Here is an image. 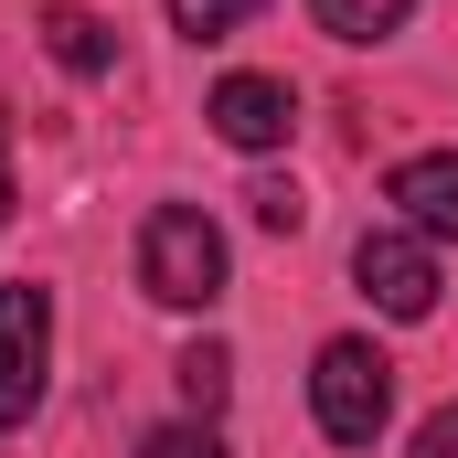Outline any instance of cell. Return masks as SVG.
Returning <instances> with one entry per match:
<instances>
[{
  "label": "cell",
  "instance_id": "6da1fadb",
  "mask_svg": "<svg viewBox=\"0 0 458 458\" xmlns=\"http://www.w3.org/2000/svg\"><path fill=\"white\" fill-rule=\"evenodd\" d=\"M139 288L160 310H214L225 299V225L192 214V203H160L139 225Z\"/></svg>",
  "mask_w": 458,
  "mask_h": 458
},
{
  "label": "cell",
  "instance_id": "7a4b0ae2",
  "mask_svg": "<svg viewBox=\"0 0 458 458\" xmlns=\"http://www.w3.org/2000/svg\"><path fill=\"white\" fill-rule=\"evenodd\" d=\"M310 416H320V437L331 448H373L384 437V416H394V362L373 342H320V362H310Z\"/></svg>",
  "mask_w": 458,
  "mask_h": 458
},
{
  "label": "cell",
  "instance_id": "3957f363",
  "mask_svg": "<svg viewBox=\"0 0 458 458\" xmlns=\"http://www.w3.org/2000/svg\"><path fill=\"white\" fill-rule=\"evenodd\" d=\"M54 373V299L32 277H0V427H32Z\"/></svg>",
  "mask_w": 458,
  "mask_h": 458
},
{
  "label": "cell",
  "instance_id": "277c9868",
  "mask_svg": "<svg viewBox=\"0 0 458 458\" xmlns=\"http://www.w3.org/2000/svg\"><path fill=\"white\" fill-rule=\"evenodd\" d=\"M352 288H362L384 320H427V310H437V245L405 234V225H373L352 245Z\"/></svg>",
  "mask_w": 458,
  "mask_h": 458
},
{
  "label": "cell",
  "instance_id": "5b68a950",
  "mask_svg": "<svg viewBox=\"0 0 458 458\" xmlns=\"http://www.w3.org/2000/svg\"><path fill=\"white\" fill-rule=\"evenodd\" d=\"M203 117H214V139H225V149L267 160V149H288V128H299V86H288V75H225Z\"/></svg>",
  "mask_w": 458,
  "mask_h": 458
},
{
  "label": "cell",
  "instance_id": "8992f818",
  "mask_svg": "<svg viewBox=\"0 0 458 458\" xmlns=\"http://www.w3.org/2000/svg\"><path fill=\"white\" fill-rule=\"evenodd\" d=\"M384 203L405 214V234L458 245V149H416V160H394V171H384Z\"/></svg>",
  "mask_w": 458,
  "mask_h": 458
},
{
  "label": "cell",
  "instance_id": "52a82bcc",
  "mask_svg": "<svg viewBox=\"0 0 458 458\" xmlns=\"http://www.w3.org/2000/svg\"><path fill=\"white\" fill-rule=\"evenodd\" d=\"M43 43H54V64H64V75H107V64H117V32L97 21V11H75V0H54V11H43Z\"/></svg>",
  "mask_w": 458,
  "mask_h": 458
},
{
  "label": "cell",
  "instance_id": "ba28073f",
  "mask_svg": "<svg viewBox=\"0 0 458 458\" xmlns=\"http://www.w3.org/2000/svg\"><path fill=\"white\" fill-rule=\"evenodd\" d=\"M405 11L416 0H310V21L331 43H384V32H405Z\"/></svg>",
  "mask_w": 458,
  "mask_h": 458
},
{
  "label": "cell",
  "instance_id": "9c48e42d",
  "mask_svg": "<svg viewBox=\"0 0 458 458\" xmlns=\"http://www.w3.org/2000/svg\"><path fill=\"white\" fill-rule=\"evenodd\" d=\"M182 394H192V416L214 427V405L234 394V352L225 342H192V352H182Z\"/></svg>",
  "mask_w": 458,
  "mask_h": 458
},
{
  "label": "cell",
  "instance_id": "30bf717a",
  "mask_svg": "<svg viewBox=\"0 0 458 458\" xmlns=\"http://www.w3.org/2000/svg\"><path fill=\"white\" fill-rule=\"evenodd\" d=\"M256 21V0H171V32H192V43H225Z\"/></svg>",
  "mask_w": 458,
  "mask_h": 458
},
{
  "label": "cell",
  "instance_id": "8fae6325",
  "mask_svg": "<svg viewBox=\"0 0 458 458\" xmlns=\"http://www.w3.org/2000/svg\"><path fill=\"white\" fill-rule=\"evenodd\" d=\"M139 458H234V448L192 416V427H149V448H139Z\"/></svg>",
  "mask_w": 458,
  "mask_h": 458
},
{
  "label": "cell",
  "instance_id": "7c38bea8",
  "mask_svg": "<svg viewBox=\"0 0 458 458\" xmlns=\"http://www.w3.org/2000/svg\"><path fill=\"white\" fill-rule=\"evenodd\" d=\"M245 203H256V225H267V234H299V225H310V203H299V182H256Z\"/></svg>",
  "mask_w": 458,
  "mask_h": 458
},
{
  "label": "cell",
  "instance_id": "4fadbf2b",
  "mask_svg": "<svg viewBox=\"0 0 458 458\" xmlns=\"http://www.w3.org/2000/svg\"><path fill=\"white\" fill-rule=\"evenodd\" d=\"M416 458H458V405H437V416L416 427Z\"/></svg>",
  "mask_w": 458,
  "mask_h": 458
},
{
  "label": "cell",
  "instance_id": "5bb4252c",
  "mask_svg": "<svg viewBox=\"0 0 458 458\" xmlns=\"http://www.w3.org/2000/svg\"><path fill=\"white\" fill-rule=\"evenodd\" d=\"M0 225H11V160H0Z\"/></svg>",
  "mask_w": 458,
  "mask_h": 458
}]
</instances>
